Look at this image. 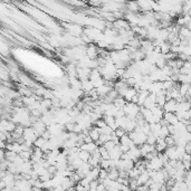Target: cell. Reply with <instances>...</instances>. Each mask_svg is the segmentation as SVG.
Segmentation results:
<instances>
[{
  "mask_svg": "<svg viewBox=\"0 0 191 191\" xmlns=\"http://www.w3.org/2000/svg\"><path fill=\"white\" fill-rule=\"evenodd\" d=\"M42 136H43V138L46 139V140H49V139L52 138V133H50V132H49V130H48V129H47V130L45 131V132L42 134Z\"/></svg>",
  "mask_w": 191,
  "mask_h": 191,
  "instance_id": "f546056e",
  "label": "cell"
},
{
  "mask_svg": "<svg viewBox=\"0 0 191 191\" xmlns=\"http://www.w3.org/2000/svg\"><path fill=\"white\" fill-rule=\"evenodd\" d=\"M101 168L106 170H110L111 168V159H102L101 158V162H100Z\"/></svg>",
  "mask_w": 191,
  "mask_h": 191,
  "instance_id": "ffe728a7",
  "label": "cell"
},
{
  "mask_svg": "<svg viewBox=\"0 0 191 191\" xmlns=\"http://www.w3.org/2000/svg\"><path fill=\"white\" fill-rule=\"evenodd\" d=\"M105 189H107V188H106V186L104 184V183L103 182L98 183V186H97V191H103V190H105Z\"/></svg>",
  "mask_w": 191,
  "mask_h": 191,
  "instance_id": "1f68e13d",
  "label": "cell"
},
{
  "mask_svg": "<svg viewBox=\"0 0 191 191\" xmlns=\"http://www.w3.org/2000/svg\"><path fill=\"white\" fill-rule=\"evenodd\" d=\"M163 119L166 120V122L169 123V124H177L180 121L179 117L177 116V114L173 113V112H164Z\"/></svg>",
  "mask_w": 191,
  "mask_h": 191,
  "instance_id": "3957f363",
  "label": "cell"
},
{
  "mask_svg": "<svg viewBox=\"0 0 191 191\" xmlns=\"http://www.w3.org/2000/svg\"><path fill=\"white\" fill-rule=\"evenodd\" d=\"M46 141H47V140L45 138H43L42 135L38 136V138L36 139V141L34 142V147H37V148H40V149H42L45 145V143H46Z\"/></svg>",
  "mask_w": 191,
  "mask_h": 191,
  "instance_id": "d6986e66",
  "label": "cell"
},
{
  "mask_svg": "<svg viewBox=\"0 0 191 191\" xmlns=\"http://www.w3.org/2000/svg\"><path fill=\"white\" fill-rule=\"evenodd\" d=\"M78 155H80V158L82 159L84 162H89V160L92 157V153L89 152V151H86V150H80Z\"/></svg>",
  "mask_w": 191,
  "mask_h": 191,
  "instance_id": "4fadbf2b",
  "label": "cell"
},
{
  "mask_svg": "<svg viewBox=\"0 0 191 191\" xmlns=\"http://www.w3.org/2000/svg\"><path fill=\"white\" fill-rule=\"evenodd\" d=\"M191 87V84L189 83H180V86H179V92H180V94L182 96H186L188 94L189 89Z\"/></svg>",
  "mask_w": 191,
  "mask_h": 191,
  "instance_id": "8fae6325",
  "label": "cell"
},
{
  "mask_svg": "<svg viewBox=\"0 0 191 191\" xmlns=\"http://www.w3.org/2000/svg\"><path fill=\"white\" fill-rule=\"evenodd\" d=\"M124 115H126V114H125L123 107H121V108H119V110H117L116 114H115V117H122V116H124Z\"/></svg>",
  "mask_w": 191,
  "mask_h": 191,
  "instance_id": "f1b7e54d",
  "label": "cell"
},
{
  "mask_svg": "<svg viewBox=\"0 0 191 191\" xmlns=\"http://www.w3.org/2000/svg\"><path fill=\"white\" fill-rule=\"evenodd\" d=\"M86 55L89 56L91 59H96L97 56H100V48H97L93 43L89 44V46L86 48Z\"/></svg>",
  "mask_w": 191,
  "mask_h": 191,
  "instance_id": "6da1fadb",
  "label": "cell"
},
{
  "mask_svg": "<svg viewBox=\"0 0 191 191\" xmlns=\"http://www.w3.org/2000/svg\"><path fill=\"white\" fill-rule=\"evenodd\" d=\"M98 147L96 144V142H91V143H84V144H82L80 145V150H86V151H89V152H93L96 148Z\"/></svg>",
  "mask_w": 191,
  "mask_h": 191,
  "instance_id": "9c48e42d",
  "label": "cell"
},
{
  "mask_svg": "<svg viewBox=\"0 0 191 191\" xmlns=\"http://www.w3.org/2000/svg\"><path fill=\"white\" fill-rule=\"evenodd\" d=\"M163 89V85H162V82L158 80V82H153L151 87H150V93H154V94H159L161 91Z\"/></svg>",
  "mask_w": 191,
  "mask_h": 191,
  "instance_id": "8992f818",
  "label": "cell"
},
{
  "mask_svg": "<svg viewBox=\"0 0 191 191\" xmlns=\"http://www.w3.org/2000/svg\"><path fill=\"white\" fill-rule=\"evenodd\" d=\"M171 52V44L169 42H163L161 45V53L166 55V54L170 53Z\"/></svg>",
  "mask_w": 191,
  "mask_h": 191,
  "instance_id": "e0dca14e",
  "label": "cell"
},
{
  "mask_svg": "<svg viewBox=\"0 0 191 191\" xmlns=\"http://www.w3.org/2000/svg\"><path fill=\"white\" fill-rule=\"evenodd\" d=\"M130 188L131 190H133V189H138V186H139V183H138V180L136 179H130Z\"/></svg>",
  "mask_w": 191,
  "mask_h": 191,
  "instance_id": "83f0119b",
  "label": "cell"
},
{
  "mask_svg": "<svg viewBox=\"0 0 191 191\" xmlns=\"http://www.w3.org/2000/svg\"><path fill=\"white\" fill-rule=\"evenodd\" d=\"M119 169L117 168H110V170H108V178H111L112 180H116L117 178H119Z\"/></svg>",
  "mask_w": 191,
  "mask_h": 191,
  "instance_id": "2e32d148",
  "label": "cell"
},
{
  "mask_svg": "<svg viewBox=\"0 0 191 191\" xmlns=\"http://www.w3.org/2000/svg\"><path fill=\"white\" fill-rule=\"evenodd\" d=\"M136 94H138V91H136V89H134V87L130 86V87L127 89L126 94H125L124 98L127 101V102H131V101H132V98H133V96H134V95H136Z\"/></svg>",
  "mask_w": 191,
  "mask_h": 191,
  "instance_id": "30bf717a",
  "label": "cell"
},
{
  "mask_svg": "<svg viewBox=\"0 0 191 191\" xmlns=\"http://www.w3.org/2000/svg\"><path fill=\"white\" fill-rule=\"evenodd\" d=\"M157 141H158V136H157V135H155V134H153V133L151 132V133H150V134H149V135H148L147 143L152 144V145H155Z\"/></svg>",
  "mask_w": 191,
  "mask_h": 191,
  "instance_id": "44dd1931",
  "label": "cell"
},
{
  "mask_svg": "<svg viewBox=\"0 0 191 191\" xmlns=\"http://www.w3.org/2000/svg\"><path fill=\"white\" fill-rule=\"evenodd\" d=\"M113 103H114V104H115V105H116L119 108H121V107H124V105L127 103V101L125 100V98H124L123 96H120V95H119V96H117L116 98H115V100L113 101Z\"/></svg>",
  "mask_w": 191,
  "mask_h": 191,
  "instance_id": "5bb4252c",
  "label": "cell"
},
{
  "mask_svg": "<svg viewBox=\"0 0 191 191\" xmlns=\"http://www.w3.org/2000/svg\"><path fill=\"white\" fill-rule=\"evenodd\" d=\"M6 147H7L6 141H1V142H0V148H1V149H6Z\"/></svg>",
  "mask_w": 191,
  "mask_h": 191,
  "instance_id": "836d02e7",
  "label": "cell"
},
{
  "mask_svg": "<svg viewBox=\"0 0 191 191\" xmlns=\"http://www.w3.org/2000/svg\"><path fill=\"white\" fill-rule=\"evenodd\" d=\"M166 148H168V144H166V140H164V139L158 138V141L155 143V150H157L158 152H164Z\"/></svg>",
  "mask_w": 191,
  "mask_h": 191,
  "instance_id": "ba28073f",
  "label": "cell"
},
{
  "mask_svg": "<svg viewBox=\"0 0 191 191\" xmlns=\"http://www.w3.org/2000/svg\"><path fill=\"white\" fill-rule=\"evenodd\" d=\"M110 140H112V134L110 135V134H101L100 135V139L96 141V144L100 147V145H103V144L105 143V142L110 141Z\"/></svg>",
  "mask_w": 191,
  "mask_h": 191,
  "instance_id": "7c38bea8",
  "label": "cell"
},
{
  "mask_svg": "<svg viewBox=\"0 0 191 191\" xmlns=\"http://www.w3.org/2000/svg\"><path fill=\"white\" fill-rule=\"evenodd\" d=\"M103 145L106 148V150H107V151H111L112 149H114V148H115V145H116V144H115V142H114L113 140H110V141L105 142V143L103 144Z\"/></svg>",
  "mask_w": 191,
  "mask_h": 191,
  "instance_id": "603a6c76",
  "label": "cell"
},
{
  "mask_svg": "<svg viewBox=\"0 0 191 191\" xmlns=\"http://www.w3.org/2000/svg\"><path fill=\"white\" fill-rule=\"evenodd\" d=\"M164 140H166V144H168V147H170V145H177V144H175V138H173L172 134L168 135L166 139H164Z\"/></svg>",
  "mask_w": 191,
  "mask_h": 191,
  "instance_id": "7402d4cb",
  "label": "cell"
},
{
  "mask_svg": "<svg viewBox=\"0 0 191 191\" xmlns=\"http://www.w3.org/2000/svg\"><path fill=\"white\" fill-rule=\"evenodd\" d=\"M94 125H96V126H98V127H104L105 125H107V123H106V121L104 120V117H102V119L97 120Z\"/></svg>",
  "mask_w": 191,
  "mask_h": 191,
  "instance_id": "484cf974",
  "label": "cell"
},
{
  "mask_svg": "<svg viewBox=\"0 0 191 191\" xmlns=\"http://www.w3.org/2000/svg\"><path fill=\"white\" fill-rule=\"evenodd\" d=\"M126 9H127V11L135 12V14H138V11L141 10V9H140V6H139L136 0H131V1H129V2L126 3Z\"/></svg>",
  "mask_w": 191,
  "mask_h": 191,
  "instance_id": "277c9868",
  "label": "cell"
},
{
  "mask_svg": "<svg viewBox=\"0 0 191 191\" xmlns=\"http://www.w3.org/2000/svg\"><path fill=\"white\" fill-rule=\"evenodd\" d=\"M168 135H170V131H169V129H168V125H162L160 133H159V138L166 139Z\"/></svg>",
  "mask_w": 191,
  "mask_h": 191,
  "instance_id": "ac0fdd59",
  "label": "cell"
},
{
  "mask_svg": "<svg viewBox=\"0 0 191 191\" xmlns=\"http://www.w3.org/2000/svg\"><path fill=\"white\" fill-rule=\"evenodd\" d=\"M127 172H129V177H130V179H136L139 175H141V170L139 169V168H136V166L132 168V169L129 170Z\"/></svg>",
  "mask_w": 191,
  "mask_h": 191,
  "instance_id": "9a60e30c",
  "label": "cell"
},
{
  "mask_svg": "<svg viewBox=\"0 0 191 191\" xmlns=\"http://www.w3.org/2000/svg\"><path fill=\"white\" fill-rule=\"evenodd\" d=\"M84 142H85V143H91V142H93V139L91 138V135H86L85 138H84Z\"/></svg>",
  "mask_w": 191,
  "mask_h": 191,
  "instance_id": "d6a6232c",
  "label": "cell"
},
{
  "mask_svg": "<svg viewBox=\"0 0 191 191\" xmlns=\"http://www.w3.org/2000/svg\"><path fill=\"white\" fill-rule=\"evenodd\" d=\"M190 120H191V119H190Z\"/></svg>",
  "mask_w": 191,
  "mask_h": 191,
  "instance_id": "e575fe53",
  "label": "cell"
},
{
  "mask_svg": "<svg viewBox=\"0 0 191 191\" xmlns=\"http://www.w3.org/2000/svg\"><path fill=\"white\" fill-rule=\"evenodd\" d=\"M114 132H115L116 136H119V138H121V136H123L124 134H126V131H125L123 127H117V129L114 131Z\"/></svg>",
  "mask_w": 191,
  "mask_h": 191,
  "instance_id": "d4e9b609",
  "label": "cell"
},
{
  "mask_svg": "<svg viewBox=\"0 0 191 191\" xmlns=\"http://www.w3.org/2000/svg\"><path fill=\"white\" fill-rule=\"evenodd\" d=\"M164 153H166V154L169 157L170 160H171V159H177V160H178V157H177V145H170V147H168L166 149V151H164Z\"/></svg>",
  "mask_w": 191,
  "mask_h": 191,
  "instance_id": "52a82bcc",
  "label": "cell"
},
{
  "mask_svg": "<svg viewBox=\"0 0 191 191\" xmlns=\"http://www.w3.org/2000/svg\"><path fill=\"white\" fill-rule=\"evenodd\" d=\"M98 183H100V181H98V179H95V180H92L91 183H89V190H97V186H98Z\"/></svg>",
  "mask_w": 191,
  "mask_h": 191,
  "instance_id": "cb8c5ba5",
  "label": "cell"
},
{
  "mask_svg": "<svg viewBox=\"0 0 191 191\" xmlns=\"http://www.w3.org/2000/svg\"><path fill=\"white\" fill-rule=\"evenodd\" d=\"M75 124H76V123H74V122H68V123H66V124H65V130L68 131V132H73V131H74Z\"/></svg>",
  "mask_w": 191,
  "mask_h": 191,
  "instance_id": "4316f807",
  "label": "cell"
},
{
  "mask_svg": "<svg viewBox=\"0 0 191 191\" xmlns=\"http://www.w3.org/2000/svg\"><path fill=\"white\" fill-rule=\"evenodd\" d=\"M163 110L164 112H173V113H175L178 110V102L173 98L166 101V103L163 105Z\"/></svg>",
  "mask_w": 191,
  "mask_h": 191,
  "instance_id": "7a4b0ae2",
  "label": "cell"
},
{
  "mask_svg": "<svg viewBox=\"0 0 191 191\" xmlns=\"http://www.w3.org/2000/svg\"><path fill=\"white\" fill-rule=\"evenodd\" d=\"M125 72H126V68H116V74L119 77H122Z\"/></svg>",
  "mask_w": 191,
  "mask_h": 191,
  "instance_id": "4dcf8cb0",
  "label": "cell"
},
{
  "mask_svg": "<svg viewBox=\"0 0 191 191\" xmlns=\"http://www.w3.org/2000/svg\"><path fill=\"white\" fill-rule=\"evenodd\" d=\"M113 89V87H111L110 85H107V84H104V85H102V86H100V87H97L96 89V91H97V93H98V95H100L101 97H104V96H106V95L110 93V91Z\"/></svg>",
  "mask_w": 191,
  "mask_h": 191,
  "instance_id": "5b68a950",
  "label": "cell"
}]
</instances>
